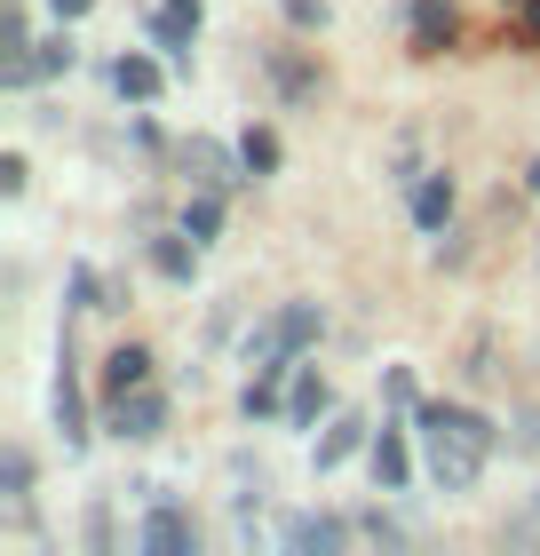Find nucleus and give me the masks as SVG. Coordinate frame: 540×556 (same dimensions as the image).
<instances>
[{
    "label": "nucleus",
    "mask_w": 540,
    "mask_h": 556,
    "mask_svg": "<svg viewBox=\"0 0 540 556\" xmlns=\"http://www.w3.org/2000/svg\"><path fill=\"white\" fill-rule=\"evenodd\" d=\"M112 429H120V438H160V429H167V397L160 390H120L112 397Z\"/></svg>",
    "instance_id": "nucleus-4"
},
{
    "label": "nucleus",
    "mask_w": 540,
    "mask_h": 556,
    "mask_svg": "<svg viewBox=\"0 0 540 556\" xmlns=\"http://www.w3.org/2000/svg\"><path fill=\"white\" fill-rule=\"evenodd\" d=\"M357 445H366V414H334V421H326V438H318V453H311V462H318V469H342V462H350V453H357Z\"/></svg>",
    "instance_id": "nucleus-8"
},
{
    "label": "nucleus",
    "mask_w": 540,
    "mask_h": 556,
    "mask_svg": "<svg viewBox=\"0 0 540 556\" xmlns=\"http://www.w3.org/2000/svg\"><path fill=\"white\" fill-rule=\"evenodd\" d=\"M318 326H326L318 302H287V311H278L263 334L247 342V366H254V374H287L294 350H311V342H318Z\"/></svg>",
    "instance_id": "nucleus-2"
},
{
    "label": "nucleus",
    "mask_w": 540,
    "mask_h": 556,
    "mask_svg": "<svg viewBox=\"0 0 540 556\" xmlns=\"http://www.w3.org/2000/svg\"><path fill=\"white\" fill-rule=\"evenodd\" d=\"M278 406H287V397H278V374H254V382H247V414L263 421V414H278Z\"/></svg>",
    "instance_id": "nucleus-22"
},
{
    "label": "nucleus",
    "mask_w": 540,
    "mask_h": 556,
    "mask_svg": "<svg viewBox=\"0 0 540 556\" xmlns=\"http://www.w3.org/2000/svg\"><path fill=\"white\" fill-rule=\"evenodd\" d=\"M151 263H160L167 278H191V263H199V239L184 247V239H151Z\"/></svg>",
    "instance_id": "nucleus-19"
},
{
    "label": "nucleus",
    "mask_w": 540,
    "mask_h": 556,
    "mask_svg": "<svg viewBox=\"0 0 540 556\" xmlns=\"http://www.w3.org/2000/svg\"><path fill=\"white\" fill-rule=\"evenodd\" d=\"M422 445H429V477L445 493H469L485 462H493V421L469 406H422Z\"/></svg>",
    "instance_id": "nucleus-1"
},
{
    "label": "nucleus",
    "mask_w": 540,
    "mask_h": 556,
    "mask_svg": "<svg viewBox=\"0 0 540 556\" xmlns=\"http://www.w3.org/2000/svg\"><path fill=\"white\" fill-rule=\"evenodd\" d=\"M151 40H160L175 64H191V40H199V0H160V16H151Z\"/></svg>",
    "instance_id": "nucleus-5"
},
{
    "label": "nucleus",
    "mask_w": 540,
    "mask_h": 556,
    "mask_svg": "<svg viewBox=\"0 0 540 556\" xmlns=\"http://www.w3.org/2000/svg\"><path fill=\"white\" fill-rule=\"evenodd\" d=\"M136 548H151V556H199V525H191L184 509H167V501H160V509L143 517Z\"/></svg>",
    "instance_id": "nucleus-3"
},
{
    "label": "nucleus",
    "mask_w": 540,
    "mask_h": 556,
    "mask_svg": "<svg viewBox=\"0 0 540 556\" xmlns=\"http://www.w3.org/2000/svg\"><path fill=\"white\" fill-rule=\"evenodd\" d=\"M381 397H390L398 414H422V406H414V374H405V366H390V374H381Z\"/></svg>",
    "instance_id": "nucleus-23"
},
{
    "label": "nucleus",
    "mask_w": 540,
    "mask_h": 556,
    "mask_svg": "<svg viewBox=\"0 0 540 556\" xmlns=\"http://www.w3.org/2000/svg\"><path fill=\"white\" fill-rule=\"evenodd\" d=\"M278 9H287L294 33H318V24H326V0H278Z\"/></svg>",
    "instance_id": "nucleus-25"
},
{
    "label": "nucleus",
    "mask_w": 540,
    "mask_h": 556,
    "mask_svg": "<svg viewBox=\"0 0 540 556\" xmlns=\"http://www.w3.org/2000/svg\"><path fill=\"white\" fill-rule=\"evenodd\" d=\"M239 167H247V175H271V167H278V136H271V128H247V136H239Z\"/></svg>",
    "instance_id": "nucleus-17"
},
{
    "label": "nucleus",
    "mask_w": 540,
    "mask_h": 556,
    "mask_svg": "<svg viewBox=\"0 0 540 556\" xmlns=\"http://www.w3.org/2000/svg\"><path fill=\"white\" fill-rule=\"evenodd\" d=\"M215 231H223V191H199L191 207H184V239H199V247H208Z\"/></svg>",
    "instance_id": "nucleus-16"
},
{
    "label": "nucleus",
    "mask_w": 540,
    "mask_h": 556,
    "mask_svg": "<svg viewBox=\"0 0 540 556\" xmlns=\"http://www.w3.org/2000/svg\"><path fill=\"white\" fill-rule=\"evenodd\" d=\"M525 191H540V160H532V167H525Z\"/></svg>",
    "instance_id": "nucleus-28"
},
{
    "label": "nucleus",
    "mask_w": 540,
    "mask_h": 556,
    "mask_svg": "<svg viewBox=\"0 0 540 556\" xmlns=\"http://www.w3.org/2000/svg\"><path fill=\"white\" fill-rule=\"evenodd\" d=\"M517 445H525V453H540V414H517Z\"/></svg>",
    "instance_id": "nucleus-27"
},
{
    "label": "nucleus",
    "mask_w": 540,
    "mask_h": 556,
    "mask_svg": "<svg viewBox=\"0 0 540 556\" xmlns=\"http://www.w3.org/2000/svg\"><path fill=\"white\" fill-rule=\"evenodd\" d=\"M143 382H151V350L143 342H120L112 358H104V390L120 397V390H143Z\"/></svg>",
    "instance_id": "nucleus-12"
},
{
    "label": "nucleus",
    "mask_w": 540,
    "mask_h": 556,
    "mask_svg": "<svg viewBox=\"0 0 540 556\" xmlns=\"http://www.w3.org/2000/svg\"><path fill=\"white\" fill-rule=\"evenodd\" d=\"M48 9H56V24H80V16L96 9V0H48Z\"/></svg>",
    "instance_id": "nucleus-26"
},
{
    "label": "nucleus",
    "mask_w": 540,
    "mask_h": 556,
    "mask_svg": "<svg viewBox=\"0 0 540 556\" xmlns=\"http://www.w3.org/2000/svg\"><path fill=\"white\" fill-rule=\"evenodd\" d=\"M453 33H461L453 0H414V48H422V56H437V48H453Z\"/></svg>",
    "instance_id": "nucleus-7"
},
{
    "label": "nucleus",
    "mask_w": 540,
    "mask_h": 556,
    "mask_svg": "<svg viewBox=\"0 0 540 556\" xmlns=\"http://www.w3.org/2000/svg\"><path fill=\"white\" fill-rule=\"evenodd\" d=\"M342 541H350L342 517H294V525H287V548H294V556H326V548H342Z\"/></svg>",
    "instance_id": "nucleus-9"
},
{
    "label": "nucleus",
    "mask_w": 540,
    "mask_h": 556,
    "mask_svg": "<svg viewBox=\"0 0 540 556\" xmlns=\"http://www.w3.org/2000/svg\"><path fill=\"white\" fill-rule=\"evenodd\" d=\"M56 429H64V445H88V406H80V382H72V350L56 374Z\"/></svg>",
    "instance_id": "nucleus-13"
},
{
    "label": "nucleus",
    "mask_w": 540,
    "mask_h": 556,
    "mask_svg": "<svg viewBox=\"0 0 540 556\" xmlns=\"http://www.w3.org/2000/svg\"><path fill=\"white\" fill-rule=\"evenodd\" d=\"M33 72H72V33H56V40H33Z\"/></svg>",
    "instance_id": "nucleus-21"
},
{
    "label": "nucleus",
    "mask_w": 540,
    "mask_h": 556,
    "mask_svg": "<svg viewBox=\"0 0 540 556\" xmlns=\"http://www.w3.org/2000/svg\"><path fill=\"white\" fill-rule=\"evenodd\" d=\"M326 406H334L326 374H318V366H294V390H287V421H318Z\"/></svg>",
    "instance_id": "nucleus-14"
},
{
    "label": "nucleus",
    "mask_w": 540,
    "mask_h": 556,
    "mask_svg": "<svg viewBox=\"0 0 540 556\" xmlns=\"http://www.w3.org/2000/svg\"><path fill=\"white\" fill-rule=\"evenodd\" d=\"M160 80H167V72L151 64V56H120V64H112V88L127 96V104H151V96H160Z\"/></svg>",
    "instance_id": "nucleus-15"
},
{
    "label": "nucleus",
    "mask_w": 540,
    "mask_h": 556,
    "mask_svg": "<svg viewBox=\"0 0 540 556\" xmlns=\"http://www.w3.org/2000/svg\"><path fill=\"white\" fill-rule=\"evenodd\" d=\"M0 493H9V509H24V493H33V462H24L16 445L0 453Z\"/></svg>",
    "instance_id": "nucleus-18"
},
{
    "label": "nucleus",
    "mask_w": 540,
    "mask_h": 556,
    "mask_svg": "<svg viewBox=\"0 0 540 556\" xmlns=\"http://www.w3.org/2000/svg\"><path fill=\"white\" fill-rule=\"evenodd\" d=\"M414 223L422 231H445L453 223V175H422L414 184Z\"/></svg>",
    "instance_id": "nucleus-11"
},
{
    "label": "nucleus",
    "mask_w": 540,
    "mask_h": 556,
    "mask_svg": "<svg viewBox=\"0 0 540 556\" xmlns=\"http://www.w3.org/2000/svg\"><path fill=\"white\" fill-rule=\"evenodd\" d=\"M271 72H278V88H287V96H311V88H318V72H311V64H294L287 48L271 56Z\"/></svg>",
    "instance_id": "nucleus-20"
},
{
    "label": "nucleus",
    "mask_w": 540,
    "mask_h": 556,
    "mask_svg": "<svg viewBox=\"0 0 540 556\" xmlns=\"http://www.w3.org/2000/svg\"><path fill=\"white\" fill-rule=\"evenodd\" d=\"M184 175H191L199 191H230V184H239V175H230V151L208 143V136H191V143H184Z\"/></svg>",
    "instance_id": "nucleus-6"
},
{
    "label": "nucleus",
    "mask_w": 540,
    "mask_h": 556,
    "mask_svg": "<svg viewBox=\"0 0 540 556\" xmlns=\"http://www.w3.org/2000/svg\"><path fill=\"white\" fill-rule=\"evenodd\" d=\"M508 24H517L525 48H540V0H508Z\"/></svg>",
    "instance_id": "nucleus-24"
},
{
    "label": "nucleus",
    "mask_w": 540,
    "mask_h": 556,
    "mask_svg": "<svg viewBox=\"0 0 540 556\" xmlns=\"http://www.w3.org/2000/svg\"><path fill=\"white\" fill-rule=\"evenodd\" d=\"M405 477H414V453H405V429H381V438H374V485H381V493H398Z\"/></svg>",
    "instance_id": "nucleus-10"
}]
</instances>
